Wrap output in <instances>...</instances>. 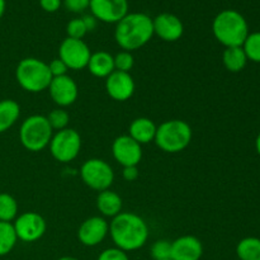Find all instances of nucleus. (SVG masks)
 I'll return each instance as SVG.
<instances>
[{"instance_id": "nucleus-31", "label": "nucleus", "mask_w": 260, "mask_h": 260, "mask_svg": "<svg viewBox=\"0 0 260 260\" xmlns=\"http://www.w3.org/2000/svg\"><path fill=\"white\" fill-rule=\"evenodd\" d=\"M98 260H129L126 251L118 248H109L99 254Z\"/></svg>"}, {"instance_id": "nucleus-27", "label": "nucleus", "mask_w": 260, "mask_h": 260, "mask_svg": "<svg viewBox=\"0 0 260 260\" xmlns=\"http://www.w3.org/2000/svg\"><path fill=\"white\" fill-rule=\"evenodd\" d=\"M47 121L50 123L51 128L53 131H61V129L68 128L69 122H70V116L63 108H55L48 113Z\"/></svg>"}, {"instance_id": "nucleus-21", "label": "nucleus", "mask_w": 260, "mask_h": 260, "mask_svg": "<svg viewBox=\"0 0 260 260\" xmlns=\"http://www.w3.org/2000/svg\"><path fill=\"white\" fill-rule=\"evenodd\" d=\"M20 116V106L13 99L0 101V134L12 128Z\"/></svg>"}, {"instance_id": "nucleus-13", "label": "nucleus", "mask_w": 260, "mask_h": 260, "mask_svg": "<svg viewBox=\"0 0 260 260\" xmlns=\"http://www.w3.org/2000/svg\"><path fill=\"white\" fill-rule=\"evenodd\" d=\"M48 93L58 108H65L75 103L79 95V88L71 76L63 75L52 78L48 86Z\"/></svg>"}, {"instance_id": "nucleus-23", "label": "nucleus", "mask_w": 260, "mask_h": 260, "mask_svg": "<svg viewBox=\"0 0 260 260\" xmlns=\"http://www.w3.org/2000/svg\"><path fill=\"white\" fill-rule=\"evenodd\" d=\"M236 255L240 260H260V239L245 238L239 241Z\"/></svg>"}, {"instance_id": "nucleus-4", "label": "nucleus", "mask_w": 260, "mask_h": 260, "mask_svg": "<svg viewBox=\"0 0 260 260\" xmlns=\"http://www.w3.org/2000/svg\"><path fill=\"white\" fill-rule=\"evenodd\" d=\"M193 131L189 123L182 119H169L157 126L154 142L161 151L177 154L189 146Z\"/></svg>"}, {"instance_id": "nucleus-37", "label": "nucleus", "mask_w": 260, "mask_h": 260, "mask_svg": "<svg viewBox=\"0 0 260 260\" xmlns=\"http://www.w3.org/2000/svg\"><path fill=\"white\" fill-rule=\"evenodd\" d=\"M5 8H7V3H5V0H0V19H2L3 15H4Z\"/></svg>"}, {"instance_id": "nucleus-3", "label": "nucleus", "mask_w": 260, "mask_h": 260, "mask_svg": "<svg viewBox=\"0 0 260 260\" xmlns=\"http://www.w3.org/2000/svg\"><path fill=\"white\" fill-rule=\"evenodd\" d=\"M212 32L216 40L225 47H238L244 45L249 36V25L238 10L225 9L213 19Z\"/></svg>"}, {"instance_id": "nucleus-9", "label": "nucleus", "mask_w": 260, "mask_h": 260, "mask_svg": "<svg viewBox=\"0 0 260 260\" xmlns=\"http://www.w3.org/2000/svg\"><path fill=\"white\" fill-rule=\"evenodd\" d=\"M91 52L83 40L66 37L58 47V58L63 61L69 70H83L88 66Z\"/></svg>"}, {"instance_id": "nucleus-12", "label": "nucleus", "mask_w": 260, "mask_h": 260, "mask_svg": "<svg viewBox=\"0 0 260 260\" xmlns=\"http://www.w3.org/2000/svg\"><path fill=\"white\" fill-rule=\"evenodd\" d=\"M112 155L121 167H137L142 159V146L128 135H121L112 144Z\"/></svg>"}, {"instance_id": "nucleus-40", "label": "nucleus", "mask_w": 260, "mask_h": 260, "mask_svg": "<svg viewBox=\"0 0 260 260\" xmlns=\"http://www.w3.org/2000/svg\"><path fill=\"white\" fill-rule=\"evenodd\" d=\"M168 260H170V259H168Z\"/></svg>"}, {"instance_id": "nucleus-15", "label": "nucleus", "mask_w": 260, "mask_h": 260, "mask_svg": "<svg viewBox=\"0 0 260 260\" xmlns=\"http://www.w3.org/2000/svg\"><path fill=\"white\" fill-rule=\"evenodd\" d=\"M136 89L134 78L129 73L114 70L108 78H106V90L107 94L113 101L126 102L132 98Z\"/></svg>"}, {"instance_id": "nucleus-38", "label": "nucleus", "mask_w": 260, "mask_h": 260, "mask_svg": "<svg viewBox=\"0 0 260 260\" xmlns=\"http://www.w3.org/2000/svg\"><path fill=\"white\" fill-rule=\"evenodd\" d=\"M255 147H256V152H258L259 156H260V132L258 134V136H256V140H255Z\"/></svg>"}, {"instance_id": "nucleus-2", "label": "nucleus", "mask_w": 260, "mask_h": 260, "mask_svg": "<svg viewBox=\"0 0 260 260\" xmlns=\"http://www.w3.org/2000/svg\"><path fill=\"white\" fill-rule=\"evenodd\" d=\"M154 37L152 18L145 13H128L116 24L114 40L123 51L140 50Z\"/></svg>"}, {"instance_id": "nucleus-28", "label": "nucleus", "mask_w": 260, "mask_h": 260, "mask_svg": "<svg viewBox=\"0 0 260 260\" xmlns=\"http://www.w3.org/2000/svg\"><path fill=\"white\" fill-rule=\"evenodd\" d=\"M152 260H168L172 254V243L168 240H157L151 245Z\"/></svg>"}, {"instance_id": "nucleus-10", "label": "nucleus", "mask_w": 260, "mask_h": 260, "mask_svg": "<svg viewBox=\"0 0 260 260\" xmlns=\"http://www.w3.org/2000/svg\"><path fill=\"white\" fill-rule=\"evenodd\" d=\"M12 223L14 226L18 240L23 243H35L40 240L47 230L46 220L37 212L22 213L17 216L14 222Z\"/></svg>"}, {"instance_id": "nucleus-16", "label": "nucleus", "mask_w": 260, "mask_h": 260, "mask_svg": "<svg viewBox=\"0 0 260 260\" xmlns=\"http://www.w3.org/2000/svg\"><path fill=\"white\" fill-rule=\"evenodd\" d=\"M154 35L165 42H177L184 33V25L180 18L172 13H161L152 19Z\"/></svg>"}, {"instance_id": "nucleus-1", "label": "nucleus", "mask_w": 260, "mask_h": 260, "mask_svg": "<svg viewBox=\"0 0 260 260\" xmlns=\"http://www.w3.org/2000/svg\"><path fill=\"white\" fill-rule=\"evenodd\" d=\"M109 235L116 248L128 253L145 246L149 239V226L136 213L121 212L109 222Z\"/></svg>"}, {"instance_id": "nucleus-18", "label": "nucleus", "mask_w": 260, "mask_h": 260, "mask_svg": "<svg viewBox=\"0 0 260 260\" xmlns=\"http://www.w3.org/2000/svg\"><path fill=\"white\" fill-rule=\"evenodd\" d=\"M157 126L147 117H139L134 119L128 127V136L132 137L140 145H146L155 140Z\"/></svg>"}, {"instance_id": "nucleus-20", "label": "nucleus", "mask_w": 260, "mask_h": 260, "mask_svg": "<svg viewBox=\"0 0 260 260\" xmlns=\"http://www.w3.org/2000/svg\"><path fill=\"white\" fill-rule=\"evenodd\" d=\"M122 206H123L122 198L119 197L118 193L111 189L99 192L96 197V208L103 217H116L122 212Z\"/></svg>"}, {"instance_id": "nucleus-14", "label": "nucleus", "mask_w": 260, "mask_h": 260, "mask_svg": "<svg viewBox=\"0 0 260 260\" xmlns=\"http://www.w3.org/2000/svg\"><path fill=\"white\" fill-rule=\"evenodd\" d=\"M109 234V223L102 216H93V217L86 218L81 225L79 226L78 239L84 246H93L99 245L103 243L104 239Z\"/></svg>"}, {"instance_id": "nucleus-26", "label": "nucleus", "mask_w": 260, "mask_h": 260, "mask_svg": "<svg viewBox=\"0 0 260 260\" xmlns=\"http://www.w3.org/2000/svg\"><path fill=\"white\" fill-rule=\"evenodd\" d=\"M248 60L260 63V32L249 33L243 45Z\"/></svg>"}, {"instance_id": "nucleus-11", "label": "nucleus", "mask_w": 260, "mask_h": 260, "mask_svg": "<svg viewBox=\"0 0 260 260\" xmlns=\"http://www.w3.org/2000/svg\"><path fill=\"white\" fill-rule=\"evenodd\" d=\"M89 9L99 22L117 24L128 14V0H90Z\"/></svg>"}, {"instance_id": "nucleus-35", "label": "nucleus", "mask_w": 260, "mask_h": 260, "mask_svg": "<svg viewBox=\"0 0 260 260\" xmlns=\"http://www.w3.org/2000/svg\"><path fill=\"white\" fill-rule=\"evenodd\" d=\"M122 175L127 182H135L139 178V169H137V167H126L123 168Z\"/></svg>"}, {"instance_id": "nucleus-33", "label": "nucleus", "mask_w": 260, "mask_h": 260, "mask_svg": "<svg viewBox=\"0 0 260 260\" xmlns=\"http://www.w3.org/2000/svg\"><path fill=\"white\" fill-rule=\"evenodd\" d=\"M48 69H50V73L51 75H52V78L68 75L69 69L61 58H53V60L48 63Z\"/></svg>"}, {"instance_id": "nucleus-5", "label": "nucleus", "mask_w": 260, "mask_h": 260, "mask_svg": "<svg viewBox=\"0 0 260 260\" xmlns=\"http://www.w3.org/2000/svg\"><path fill=\"white\" fill-rule=\"evenodd\" d=\"M15 79L23 90L28 93H41L48 89L52 75L47 62L36 57H25L17 65Z\"/></svg>"}, {"instance_id": "nucleus-29", "label": "nucleus", "mask_w": 260, "mask_h": 260, "mask_svg": "<svg viewBox=\"0 0 260 260\" xmlns=\"http://www.w3.org/2000/svg\"><path fill=\"white\" fill-rule=\"evenodd\" d=\"M66 33H68V37L70 38L83 40L86 33H88L83 18H74V19H71L68 23V25H66Z\"/></svg>"}, {"instance_id": "nucleus-7", "label": "nucleus", "mask_w": 260, "mask_h": 260, "mask_svg": "<svg viewBox=\"0 0 260 260\" xmlns=\"http://www.w3.org/2000/svg\"><path fill=\"white\" fill-rule=\"evenodd\" d=\"M48 149L53 159L66 164L78 157L81 150V137L78 131L68 127L53 134Z\"/></svg>"}, {"instance_id": "nucleus-30", "label": "nucleus", "mask_w": 260, "mask_h": 260, "mask_svg": "<svg viewBox=\"0 0 260 260\" xmlns=\"http://www.w3.org/2000/svg\"><path fill=\"white\" fill-rule=\"evenodd\" d=\"M114 57V69L117 71H123V73H129L135 65V58L131 52L128 51H121L117 53Z\"/></svg>"}, {"instance_id": "nucleus-39", "label": "nucleus", "mask_w": 260, "mask_h": 260, "mask_svg": "<svg viewBox=\"0 0 260 260\" xmlns=\"http://www.w3.org/2000/svg\"><path fill=\"white\" fill-rule=\"evenodd\" d=\"M57 260H79L76 258H74V256H62V258L57 259Z\"/></svg>"}, {"instance_id": "nucleus-25", "label": "nucleus", "mask_w": 260, "mask_h": 260, "mask_svg": "<svg viewBox=\"0 0 260 260\" xmlns=\"http://www.w3.org/2000/svg\"><path fill=\"white\" fill-rule=\"evenodd\" d=\"M18 216V202L9 193H0V221L12 222Z\"/></svg>"}, {"instance_id": "nucleus-8", "label": "nucleus", "mask_w": 260, "mask_h": 260, "mask_svg": "<svg viewBox=\"0 0 260 260\" xmlns=\"http://www.w3.org/2000/svg\"><path fill=\"white\" fill-rule=\"evenodd\" d=\"M80 178L86 187L96 192L109 189L114 182V172L111 165L102 159H89L81 165Z\"/></svg>"}, {"instance_id": "nucleus-22", "label": "nucleus", "mask_w": 260, "mask_h": 260, "mask_svg": "<svg viewBox=\"0 0 260 260\" xmlns=\"http://www.w3.org/2000/svg\"><path fill=\"white\" fill-rule=\"evenodd\" d=\"M222 62L226 70L230 73H240L248 63V57L243 46L238 47H226L222 53Z\"/></svg>"}, {"instance_id": "nucleus-24", "label": "nucleus", "mask_w": 260, "mask_h": 260, "mask_svg": "<svg viewBox=\"0 0 260 260\" xmlns=\"http://www.w3.org/2000/svg\"><path fill=\"white\" fill-rule=\"evenodd\" d=\"M18 238L12 222L0 221V256L8 255L14 249Z\"/></svg>"}, {"instance_id": "nucleus-6", "label": "nucleus", "mask_w": 260, "mask_h": 260, "mask_svg": "<svg viewBox=\"0 0 260 260\" xmlns=\"http://www.w3.org/2000/svg\"><path fill=\"white\" fill-rule=\"evenodd\" d=\"M53 136L47 117L42 114H33L22 122L19 128L20 144L28 151L38 152L50 145Z\"/></svg>"}, {"instance_id": "nucleus-36", "label": "nucleus", "mask_w": 260, "mask_h": 260, "mask_svg": "<svg viewBox=\"0 0 260 260\" xmlns=\"http://www.w3.org/2000/svg\"><path fill=\"white\" fill-rule=\"evenodd\" d=\"M83 20H84V23H85V27H86V29H88V32H91V30L95 29L98 20H96L95 18L93 17V15H91V14L90 15H84Z\"/></svg>"}, {"instance_id": "nucleus-19", "label": "nucleus", "mask_w": 260, "mask_h": 260, "mask_svg": "<svg viewBox=\"0 0 260 260\" xmlns=\"http://www.w3.org/2000/svg\"><path fill=\"white\" fill-rule=\"evenodd\" d=\"M86 68L95 78H108L114 69V57L107 51H96L91 53Z\"/></svg>"}, {"instance_id": "nucleus-34", "label": "nucleus", "mask_w": 260, "mask_h": 260, "mask_svg": "<svg viewBox=\"0 0 260 260\" xmlns=\"http://www.w3.org/2000/svg\"><path fill=\"white\" fill-rule=\"evenodd\" d=\"M40 5L45 12L55 13L62 5V0H40Z\"/></svg>"}, {"instance_id": "nucleus-32", "label": "nucleus", "mask_w": 260, "mask_h": 260, "mask_svg": "<svg viewBox=\"0 0 260 260\" xmlns=\"http://www.w3.org/2000/svg\"><path fill=\"white\" fill-rule=\"evenodd\" d=\"M90 0H62V5L71 13H83L89 9Z\"/></svg>"}, {"instance_id": "nucleus-17", "label": "nucleus", "mask_w": 260, "mask_h": 260, "mask_svg": "<svg viewBox=\"0 0 260 260\" xmlns=\"http://www.w3.org/2000/svg\"><path fill=\"white\" fill-rule=\"evenodd\" d=\"M202 255L203 245L196 236H180L172 243L170 260H200Z\"/></svg>"}]
</instances>
